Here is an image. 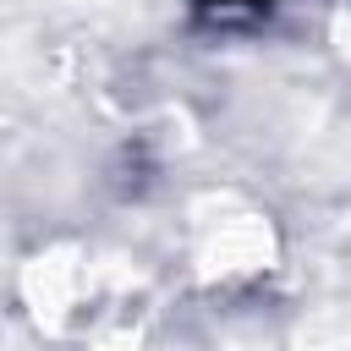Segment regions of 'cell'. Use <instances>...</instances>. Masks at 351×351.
Instances as JSON below:
<instances>
[{"instance_id": "obj_1", "label": "cell", "mask_w": 351, "mask_h": 351, "mask_svg": "<svg viewBox=\"0 0 351 351\" xmlns=\"http://www.w3.org/2000/svg\"><path fill=\"white\" fill-rule=\"evenodd\" d=\"M203 5H263V0H203Z\"/></svg>"}]
</instances>
